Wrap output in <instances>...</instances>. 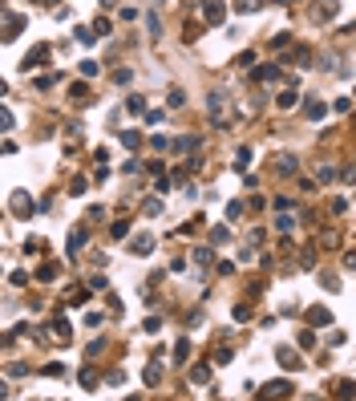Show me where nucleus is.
I'll return each mask as SVG.
<instances>
[{"mask_svg":"<svg viewBox=\"0 0 356 401\" xmlns=\"http://www.w3.org/2000/svg\"><path fill=\"white\" fill-rule=\"evenodd\" d=\"M49 53H53L49 45H33V49L24 53V61H20V69H24V73H29V69H41V65H45V57H49Z\"/></svg>","mask_w":356,"mask_h":401,"instance_id":"f257e3e1","label":"nucleus"},{"mask_svg":"<svg viewBox=\"0 0 356 401\" xmlns=\"http://www.w3.org/2000/svg\"><path fill=\"white\" fill-rule=\"evenodd\" d=\"M20 29H24V16L8 8V12H4V41H16V37H20Z\"/></svg>","mask_w":356,"mask_h":401,"instance_id":"f03ea898","label":"nucleus"},{"mask_svg":"<svg viewBox=\"0 0 356 401\" xmlns=\"http://www.w3.org/2000/svg\"><path fill=\"white\" fill-rule=\"evenodd\" d=\"M202 16H207V25H223L227 4H223V0H202Z\"/></svg>","mask_w":356,"mask_h":401,"instance_id":"7ed1b4c3","label":"nucleus"},{"mask_svg":"<svg viewBox=\"0 0 356 401\" xmlns=\"http://www.w3.org/2000/svg\"><path fill=\"white\" fill-rule=\"evenodd\" d=\"M130 251H134V255H150V251H154V235H146V231L134 235V239H130Z\"/></svg>","mask_w":356,"mask_h":401,"instance_id":"20e7f679","label":"nucleus"},{"mask_svg":"<svg viewBox=\"0 0 356 401\" xmlns=\"http://www.w3.org/2000/svg\"><path fill=\"white\" fill-rule=\"evenodd\" d=\"M308 324H312V328H328V324H332V312L316 304V308H308Z\"/></svg>","mask_w":356,"mask_h":401,"instance_id":"39448f33","label":"nucleus"},{"mask_svg":"<svg viewBox=\"0 0 356 401\" xmlns=\"http://www.w3.org/2000/svg\"><path fill=\"white\" fill-rule=\"evenodd\" d=\"M259 393L263 397H292V381H267Z\"/></svg>","mask_w":356,"mask_h":401,"instance_id":"423d86ee","label":"nucleus"},{"mask_svg":"<svg viewBox=\"0 0 356 401\" xmlns=\"http://www.w3.org/2000/svg\"><path fill=\"white\" fill-rule=\"evenodd\" d=\"M312 12H316V20H332V16L340 12V0H316Z\"/></svg>","mask_w":356,"mask_h":401,"instance_id":"0eeeda50","label":"nucleus"},{"mask_svg":"<svg viewBox=\"0 0 356 401\" xmlns=\"http://www.w3.org/2000/svg\"><path fill=\"white\" fill-rule=\"evenodd\" d=\"M275 361H279V365H284L288 373H299V369H303V361H299L292 348H279V352H275Z\"/></svg>","mask_w":356,"mask_h":401,"instance_id":"6e6552de","label":"nucleus"},{"mask_svg":"<svg viewBox=\"0 0 356 401\" xmlns=\"http://www.w3.org/2000/svg\"><path fill=\"white\" fill-rule=\"evenodd\" d=\"M12 215H20V219H24V215H33V199L16 191V195H12Z\"/></svg>","mask_w":356,"mask_h":401,"instance_id":"1a4fd4ad","label":"nucleus"},{"mask_svg":"<svg viewBox=\"0 0 356 401\" xmlns=\"http://www.w3.org/2000/svg\"><path fill=\"white\" fill-rule=\"evenodd\" d=\"M69 102H73V106H85V102H89V85H85V81L69 85Z\"/></svg>","mask_w":356,"mask_h":401,"instance_id":"9d476101","label":"nucleus"},{"mask_svg":"<svg viewBox=\"0 0 356 401\" xmlns=\"http://www.w3.org/2000/svg\"><path fill=\"white\" fill-rule=\"evenodd\" d=\"M275 106H279V110H296L299 106V89H284V93L275 98Z\"/></svg>","mask_w":356,"mask_h":401,"instance_id":"9b49d317","label":"nucleus"},{"mask_svg":"<svg viewBox=\"0 0 356 401\" xmlns=\"http://www.w3.org/2000/svg\"><path fill=\"white\" fill-rule=\"evenodd\" d=\"M332 393H336V397H356V381H348V377L332 381Z\"/></svg>","mask_w":356,"mask_h":401,"instance_id":"f8f14e48","label":"nucleus"},{"mask_svg":"<svg viewBox=\"0 0 356 401\" xmlns=\"http://www.w3.org/2000/svg\"><path fill=\"white\" fill-rule=\"evenodd\" d=\"M190 381H194V385H207V381H211V365H202V361L190 365Z\"/></svg>","mask_w":356,"mask_h":401,"instance_id":"ddd939ff","label":"nucleus"},{"mask_svg":"<svg viewBox=\"0 0 356 401\" xmlns=\"http://www.w3.org/2000/svg\"><path fill=\"white\" fill-rule=\"evenodd\" d=\"M53 337H57L61 344H69V337H73V328H69V320H65V316H57V320H53Z\"/></svg>","mask_w":356,"mask_h":401,"instance_id":"4468645a","label":"nucleus"},{"mask_svg":"<svg viewBox=\"0 0 356 401\" xmlns=\"http://www.w3.org/2000/svg\"><path fill=\"white\" fill-rule=\"evenodd\" d=\"M303 110H308V117H312V122H320V117L328 114V106H324V102H316V98H308V102H303Z\"/></svg>","mask_w":356,"mask_h":401,"instance_id":"2eb2a0df","label":"nucleus"},{"mask_svg":"<svg viewBox=\"0 0 356 401\" xmlns=\"http://www.w3.org/2000/svg\"><path fill=\"white\" fill-rule=\"evenodd\" d=\"M255 81H279V65H259L255 69Z\"/></svg>","mask_w":356,"mask_h":401,"instance_id":"dca6fc26","label":"nucleus"},{"mask_svg":"<svg viewBox=\"0 0 356 401\" xmlns=\"http://www.w3.org/2000/svg\"><path fill=\"white\" fill-rule=\"evenodd\" d=\"M275 171H279V174H296V171H299V162L292 158V154H279V162H275Z\"/></svg>","mask_w":356,"mask_h":401,"instance_id":"f3484780","label":"nucleus"},{"mask_svg":"<svg viewBox=\"0 0 356 401\" xmlns=\"http://www.w3.org/2000/svg\"><path fill=\"white\" fill-rule=\"evenodd\" d=\"M142 377H146V385H158V381H162V365H158V361H150Z\"/></svg>","mask_w":356,"mask_h":401,"instance_id":"a211bd4d","label":"nucleus"},{"mask_svg":"<svg viewBox=\"0 0 356 401\" xmlns=\"http://www.w3.org/2000/svg\"><path fill=\"white\" fill-rule=\"evenodd\" d=\"M292 227H296V219H292V211H279V215H275V231H284V235H288Z\"/></svg>","mask_w":356,"mask_h":401,"instance_id":"6ab92c4d","label":"nucleus"},{"mask_svg":"<svg viewBox=\"0 0 356 401\" xmlns=\"http://www.w3.org/2000/svg\"><path fill=\"white\" fill-rule=\"evenodd\" d=\"M296 65H299V69L312 65V49H308V45H299V49H296Z\"/></svg>","mask_w":356,"mask_h":401,"instance_id":"aec40b11","label":"nucleus"},{"mask_svg":"<svg viewBox=\"0 0 356 401\" xmlns=\"http://www.w3.org/2000/svg\"><path fill=\"white\" fill-rule=\"evenodd\" d=\"M121 142L134 150V146H142V134H138V130H121Z\"/></svg>","mask_w":356,"mask_h":401,"instance_id":"412c9836","label":"nucleus"},{"mask_svg":"<svg viewBox=\"0 0 356 401\" xmlns=\"http://www.w3.org/2000/svg\"><path fill=\"white\" fill-rule=\"evenodd\" d=\"M37 280H41V284H49V280H57V264H45V268L37 272Z\"/></svg>","mask_w":356,"mask_h":401,"instance_id":"4be33fe9","label":"nucleus"},{"mask_svg":"<svg viewBox=\"0 0 356 401\" xmlns=\"http://www.w3.org/2000/svg\"><path fill=\"white\" fill-rule=\"evenodd\" d=\"M186 357H190V341H178V344H174V361H178V365H182Z\"/></svg>","mask_w":356,"mask_h":401,"instance_id":"5701e85b","label":"nucleus"},{"mask_svg":"<svg viewBox=\"0 0 356 401\" xmlns=\"http://www.w3.org/2000/svg\"><path fill=\"white\" fill-rule=\"evenodd\" d=\"M97 73H101L97 61H81V77H97Z\"/></svg>","mask_w":356,"mask_h":401,"instance_id":"b1692460","label":"nucleus"},{"mask_svg":"<svg viewBox=\"0 0 356 401\" xmlns=\"http://www.w3.org/2000/svg\"><path fill=\"white\" fill-rule=\"evenodd\" d=\"M125 106H130V114H146V98H138V93H134Z\"/></svg>","mask_w":356,"mask_h":401,"instance_id":"393cba45","label":"nucleus"},{"mask_svg":"<svg viewBox=\"0 0 356 401\" xmlns=\"http://www.w3.org/2000/svg\"><path fill=\"white\" fill-rule=\"evenodd\" d=\"M227 239H231V231H227V227H215V231H211V243H219V247H223Z\"/></svg>","mask_w":356,"mask_h":401,"instance_id":"a878e982","label":"nucleus"},{"mask_svg":"<svg viewBox=\"0 0 356 401\" xmlns=\"http://www.w3.org/2000/svg\"><path fill=\"white\" fill-rule=\"evenodd\" d=\"M45 377H65V365H61V361H49V365H45Z\"/></svg>","mask_w":356,"mask_h":401,"instance_id":"bb28decb","label":"nucleus"},{"mask_svg":"<svg viewBox=\"0 0 356 401\" xmlns=\"http://www.w3.org/2000/svg\"><path fill=\"white\" fill-rule=\"evenodd\" d=\"M93 29H97V37H110V33H114V29H110V20H106V16H97V20H93Z\"/></svg>","mask_w":356,"mask_h":401,"instance_id":"cd10ccee","label":"nucleus"},{"mask_svg":"<svg viewBox=\"0 0 356 401\" xmlns=\"http://www.w3.org/2000/svg\"><path fill=\"white\" fill-rule=\"evenodd\" d=\"M93 37H97V29H77V41L81 45H93Z\"/></svg>","mask_w":356,"mask_h":401,"instance_id":"c85d7f7f","label":"nucleus"},{"mask_svg":"<svg viewBox=\"0 0 356 401\" xmlns=\"http://www.w3.org/2000/svg\"><path fill=\"white\" fill-rule=\"evenodd\" d=\"M142 211H146V215H162V199H146Z\"/></svg>","mask_w":356,"mask_h":401,"instance_id":"c756f323","label":"nucleus"},{"mask_svg":"<svg viewBox=\"0 0 356 401\" xmlns=\"http://www.w3.org/2000/svg\"><path fill=\"white\" fill-rule=\"evenodd\" d=\"M336 243H340L336 231H324V235H320V247H336Z\"/></svg>","mask_w":356,"mask_h":401,"instance_id":"7c9ffc66","label":"nucleus"},{"mask_svg":"<svg viewBox=\"0 0 356 401\" xmlns=\"http://www.w3.org/2000/svg\"><path fill=\"white\" fill-rule=\"evenodd\" d=\"M97 385V377H93V369H81V389H93Z\"/></svg>","mask_w":356,"mask_h":401,"instance_id":"2f4dec72","label":"nucleus"},{"mask_svg":"<svg viewBox=\"0 0 356 401\" xmlns=\"http://www.w3.org/2000/svg\"><path fill=\"white\" fill-rule=\"evenodd\" d=\"M247 162H251V150H239L235 154V171H247Z\"/></svg>","mask_w":356,"mask_h":401,"instance_id":"473e14b6","label":"nucleus"},{"mask_svg":"<svg viewBox=\"0 0 356 401\" xmlns=\"http://www.w3.org/2000/svg\"><path fill=\"white\" fill-rule=\"evenodd\" d=\"M186 106V98H182V89H170V110H182Z\"/></svg>","mask_w":356,"mask_h":401,"instance_id":"72a5a7b5","label":"nucleus"},{"mask_svg":"<svg viewBox=\"0 0 356 401\" xmlns=\"http://www.w3.org/2000/svg\"><path fill=\"white\" fill-rule=\"evenodd\" d=\"M81 243H85V231H73V239H69V251H81Z\"/></svg>","mask_w":356,"mask_h":401,"instance_id":"f704fd0d","label":"nucleus"},{"mask_svg":"<svg viewBox=\"0 0 356 401\" xmlns=\"http://www.w3.org/2000/svg\"><path fill=\"white\" fill-rule=\"evenodd\" d=\"M101 320H106L101 312H85V324H89V328H101Z\"/></svg>","mask_w":356,"mask_h":401,"instance_id":"c9c22d12","label":"nucleus"},{"mask_svg":"<svg viewBox=\"0 0 356 401\" xmlns=\"http://www.w3.org/2000/svg\"><path fill=\"white\" fill-rule=\"evenodd\" d=\"M162 117H166L162 110H150V114H146V126H162Z\"/></svg>","mask_w":356,"mask_h":401,"instance_id":"e433bc0d","label":"nucleus"},{"mask_svg":"<svg viewBox=\"0 0 356 401\" xmlns=\"http://www.w3.org/2000/svg\"><path fill=\"white\" fill-rule=\"evenodd\" d=\"M312 255H316V251H312V247H308V251H299V268H312V264H316V260H312Z\"/></svg>","mask_w":356,"mask_h":401,"instance_id":"4c0bfd02","label":"nucleus"},{"mask_svg":"<svg viewBox=\"0 0 356 401\" xmlns=\"http://www.w3.org/2000/svg\"><path fill=\"white\" fill-rule=\"evenodd\" d=\"M85 300H89V292H81V288H77V292H69V304H85Z\"/></svg>","mask_w":356,"mask_h":401,"instance_id":"58836bf2","label":"nucleus"},{"mask_svg":"<svg viewBox=\"0 0 356 401\" xmlns=\"http://www.w3.org/2000/svg\"><path fill=\"white\" fill-rule=\"evenodd\" d=\"M336 178V167H320V182H332Z\"/></svg>","mask_w":356,"mask_h":401,"instance_id":"ea45409f","label":"nucleus"},{"mask_svg":"<svg viewBox=\"0 0 356 401\" xmlns=\"http://www.w3.org/2000/svg\"><path fill=\"white\" fill-rule=\"evenodd\" d=\"M89 292H106V276H93V280H89Z\"/></svg>","mask_w":356,"mask_h":401,"instance_id":"a19ab883","label":"nucleus"},{"mask_svg":"<svg viewBox=\"0 0 356 401\" xmlns=\"http://www.w3.org/2000/svg\"><path fill=\"white\" fill-rule=\"evenodd\" d=\"M125 231H130V223H114V227H110V235H114V239H121Z\"/></svg>","mask_w":356,"mask_h":401,"instance_id":"79ce46f5","label":"nucleus"},{"mask_svg":"<svg viewBox=\"0 0 356 401\" xmlns=\"http://www.w3.org/2000/svg\"><path fill=\"white\" fill-rule=\"evenodd\" d=\"M344 268H352V272H356V255H344Z\"/></svg>","mask_w":356,"mask_h":401,"instance_id":"37998d69","label":"nucleus"},{"mask_svg":"<svg viewBox=\"0 0 356 401\" xmlns=\"http://www.w3.org/2000/svg\"><path fill=\"white\" fill-rule=\"evenodd\" d=\"M344 178H348V182H356V167H348V171H344Z\"/></svg>","mask_w":356,"mask_h":401,"instance_id":"c03bdc74","label":"nucleus"},{"mask_svg":"<svg viewBox=\"0 0 356 401\" xmlns=\"http://www.w3.org/2000/svg\"><path fill=\"white\" fill-rule=\"evenodd\" d=\"M101 4H106V8H110V4H114V0H101Z\"/></svg>","mask_w":356,"mask_h":401,"instance_id":"a18cd8bd","label":"nucleus"}]
</instances>
